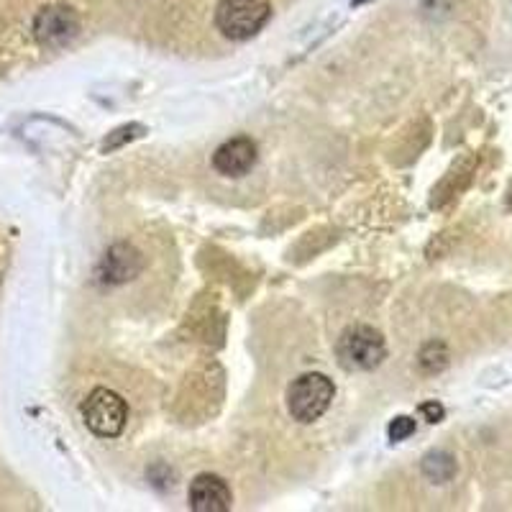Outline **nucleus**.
<instances>
[{
	"mask_svg": "<svg viewBox=\"0 0 512 512\" xmlns=\"http://www.w3.org/2000/svg\"><path fill=\"white\" fill-rule=\"evenodd\" d=\"M256 157H259V149L254 141L249 136H236L218 146L213 154V167L226 177H244L256 164Z\"/></svg>",
	"mask_w": 512,
	"mask_h": 512,
	"instance_id": "6",
	"label": "nucleus"
},
{
	"mask_svg": "<svg viewBox=\"0 0 512 512\" xmlns=\"http://www.w3.org/2000/svg\"><path fill=\"white\" fill-rule=\"evenodd\" d=\"M190 507L195 512H228L233 505L231 489L218 474H200L190 484Z\"/></svg>",
	"mask_w": 512,
	"mask_h": 512,
	"instance_id": "5",
	"label": "nucleus"
},
{
	"mask_svg": "<svg viewBox=\"0 0 512 512\" xmlns=\"http://www.w3.org/2000/svg\"><path fill=\"white\" fill-rule=\"evenodd\" d=\"M144 262L141 254L131 244H116L105 251L103 264H100V277L111 285H121V282L134 280L136 274L141 272Z\"/></svg>",
	"mask_w": 512,
	"mask_h": 512,
	"instance_id": "7",
	"label": "nucleus"
},
{
	"mask_svg": "<svg viewBox=\"0 0 512 512\" xmlns=\"http://www.w3.org/2000/svg\"><path fill=\"white\" fill-rule=\"evenodd\" d=\"M82 420L100 438L121 436L128 423V405L118 392L98 387L82 402Z\"/></svg>",
	"mask_w": 512,
	"mask_h": 512,
	"instance_id": "4",
	"label": "nucleus"
},
{
	"mask_svg": "<svg viewBox=\"0 0 512 512\" xmlns=\"http://www.w3.org/2000/svg\"><path fill=\"white\" fill-rule=\"evenodd\" d=\"M336 356L346 372H369L382 364L387 346L382 333L374 331L372 326H351L338 338Z\"/></svg>",
	"mask_w": 512,
	"mask_h": 512,
	"instance_id": "3",
	"label": "nucleus"
},
{
	"mask_svg": "<svg viewBox=\"0 0 512 512\" xmlns=\"http://www.w3.org/2000/svg\"><path fill=\"white\" fill-rule=\"evenodd\" d=\"M272 18L269 0H221L216 8V26L226 39L246 41L256 36Z\"/></svg>",
	"mask_w": 512,
	"mask_h": 512,
	"instance_id": "1",
	"label": "nucleus"
},
{
	"mask_svg": "<svg viewBox=\"0 0 512 512\" xmlns=\"http://www.w3.org/2000/svg\"><path fill=\"white\" fill-rule=\"evenodd\" d=\"M333 395H336V387H333L326 374H303L287 390V410H290L297 423H313V420L326 415V410L331 408Z\"/></svg>",
	"mask_w": 512,
	"mask_h": 512,
	"instance_id": "2",
	"label": "nucleus"
},
{
	"mask_svg": "<svg viewBox=\"0 0 512 512\" xmlns=\"http://www.w3.org/2000/svg\"><path fill=\"white\" fill-rule=\"evenodd\" d=\"M415 433V420L413 418H395L390 423V438L392 441H405L408 436H413Z\"/></svg>",
	"mask_w": 512,
	"mask_h": 512,
	"instance_id": "10",
	"label": "nucleus"
},
{
	"mask_svg": "<svg viewBox=\"0 0 512 512\" xmlns=\"http://www.w3.org/2000/svg\"><path fill=\"white\" fill-rule=\"evenodd\" d=\"M36 39L41 44H62L77 31V18L70 8H44L34 21Z\"/></svg>",
	"mask_w": 512,
	"mask_h": 512,
	"instance_id": "8",
	"label": "nucleus"
},
{
	"mask_svg": "<svg viewBox=\"0 0 512 512\" xmlns=\"http://www.w3.org/2000/svg\"><path fill=\"white\" fill-rule=\"evenodd\" d=\"M420 413L428 418V423H438V420L443 418V408L436 405V402H425V405H420Z\"/></svg>",
	"mask_w": 512,
	"mask_h": 512,
	"instance_id": "11",
	"label": "nucleus"
},
{
	"mask_svg": "<svg viewBox=\"0 0 512 512\" xmlns=\"http://www.w3.org/2000/svg\"><path fill=\"white\" fill-rule=\"evenodd\" d=\"M423 472L431 479H436V482H446V479H451V474H454V461L446 454H431L425 459Z\"/></svg>",
	"mask_w": 512,
	"mask_h": 512,
	"instance_id": "9",
	"label": "nucleus"
}]
</instances>
